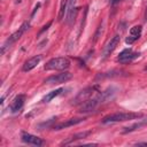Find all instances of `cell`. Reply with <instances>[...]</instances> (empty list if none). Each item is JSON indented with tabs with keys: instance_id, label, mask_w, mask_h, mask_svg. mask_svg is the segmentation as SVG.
Returning <instances> with one entry per match:
<instances>
[{
	"instance_id": "1",
	"label": "cell",
	"mask_w": 147,
	"mask_h": 147,
	"mask_svg": "<svg viewBox=\"0 0 147 147\" xmlns=\"http://www.w3.org/2000/svg\"><path fill=\"white\" fill-rule=\"evenodd\" d=\"M142 115L140 113H124V111H119V113H114V114H109L107 116H105L101 119L102 124H108V123H118V122H125V121H132V119H138L140 118Z\"/></svg>"
},
{
	"instance_id": "2",
	"label": "cell",
	"mask_w": 147,
	"mask_h": 147,
	"mask_svg": "<svg viewBox=\"0 0 147 147\" xmlns=\"http://www.w3.org/2000/svg\"><path fill=\"white\" fill-rule=\"evenodd\" d=\"M70 67V60L67 57H53L45 64V70H65Z\"/></svg>"
},
{
	"instance_id": "3",
	"label": "cell",
	"mask_w": 147,
	"mask_h": 147,
	"mask_svg": "<svg viewBox=\"0 0 147 147\" xmlns=\"http://www.w3.org/2000/svg\"><path fill=\"white\" fill-rule=\"evenodd\" d=\"M29 26H30V23L29 22H24L20 28H18V30L17 31H15L13 34H10V37L5 41V44L2 45V48H1V53L3 54L5 53V51H6V48H8V47H10L14 42H16L22 36H23V33L29 29Z\"/></svg>"
},
{
	"instance_id": "4",
	"label": "cell",
	"mask_w": 147,
	"mask_h": 147,
	"mask_svg": "<svg viewBox=\"0 0 147 147\" xmlns=\"http://www.w3.org/2000/svg\"><path fill=\"white\" fill-rule=\"evenodd\" d=\"M96 92V86H90V87H86L84 90H82L74 99H72V105L75 106H80L83 102L87 101L90 98H92V95H94Z\"/></svg>"
},
{
	"instance_id": "5",
	"label": "cell",
	"mask_w": 147,
	"mask_h": 147,
	"mask_svg": "<svg viewBox=\"0 0 147 147\" xmlns=\"http://www.w3.org/2000/svg\"><path fill=\"white\" fill-rule=\"evenodd\" d=\"M71 78H72V74H70L69 71H62L60 74L52 75V76L47 77L44 80V83H47V84H62V83H67Z\"/></svg>"
},
{
	"instance_id": "6",
	"label": "cell",
	"mask_w": 147,
	"mask_h": 147,
	"mask_svg": "<svg viewBox=\"0 0 147 147\" xmlns=\"http://www.w3.org/2000/svg\"><path fill=\"white\" fill-rule=\"evenodd\" d=\"M139 55H140L139 53L133 52L131 48H125V49H123V51L119 53V55L117 56V62H119V63H122V64H126V63L132 62V61H133L134 59H137Z\"/></svg>"
},
{
	"instance_id": "7",
	"label": "cell",
	"mask_w": 147,
	"mask_h": 147,
	"mask_svg": "<svg viewBox=\"0 0 147 147\" xmlns=\"http://www.w3.org/2000/svg\"><path fill=\"white\" fill-rule=\"evenodd\" d=\"M119 41H121V37H119L118 34H115V36L107 42V45L105 46V48H103V51H102V60L107 59V57L114 52V49L117 47V45L119 44Z\"/></svg>"
},
{
	"instance_id": "8",
	"label": "cell",
	"mask_w": 147,
	"mask_h": 147,
	"mask_svg": "<svg viewBox=\"0 0 147 147\" xmlns=\"http://www.w3.org/2000/svg\"><path fill=\"white\" fill-rule=\"evenodd\" d=\"M21 139H22L23 142H25V144H28V145L37 146V147L45 145V141H44L41 138H39V137L34 136V134L28 133V132H22V134H21Z\"/></svg>"
},
{
	"instance_id": "9",
	"label": "cell",
	"mask_w": 147,
	"mask_h": 147,
	"mask_svg": "<svg viewBox=\"0 0 147 147\" xmlns=\"http://www.w3.org/2000/svg\"><path fill=\"white\" fill-rule=\"evenodd\" d=\"M78 13V7L76 6V0H68V8H67V23L71 25L75 22V18Z\"/></svg>"
},
{
	"instance_id": "10",
	"label": "cell",
	"mask_w": 147,
	"mask_h": 147,
	"mask_svg": "<svg viewBox=\"0 0 147 147\" xmlns=\"http://www.w3.org/2000/svg\"><path fill=\"white\" fill-rule=\"evenodd\" d=\"M85 118L84 117H76V118H70V119H67L65 122H62V123H59V124H55L52 126L53 130L55 131H59V130H62V129H67V127H70V126H74V125H77L82 122H84Z\"/></svg>"
},
{
	"instance_id": "11",
	"label": "cell",
	"mask_w": 147,
	"mask_h": 147,
	"mask_svg": "<svg viewBox=\"0 0 147 147\" xmlns=\"http://www.w3.org/2000/svg\"><path fill=\"white\" fill-rule=\"evenodd\" d=\"M141 32H142V26L141 25H134L130 29V33L125 39V42L129 45H132L134 41H137L140 37H141Z\"/></svg>"
},
{
	"instance_id": "12",
	"label": "cell",
	"mask_w": 147,
	"mask_h": 147,
	"mask_svg": "<svg viewBox=\"0 0 147 147\" xmlns=\"http://www.w3.org/2000/svg\"><path fill=\"white\" fill-rule=\"evenodd\" d=\"M42 60V56L41 55H34V56H32L31 59H29L28 61H25L24 62V64H23V68H22V70L23 71H31L32 69H34L38 64H39V62Z\"/></svg>"
},
{
	"instance_id": "13",
	"label": "cell",
	"mask_w": 147,
	"mask_h": 147,
	"mask_svg": "<svg viewBox=\"0 0 147 147\" xmlns=\"http://www.w3.org/2000/svg\"><path fill=\"white\" fill-rule=\"evenodd\" d=\"M24 101H25V95L24 94H18L15 96V99L11 101L10 103V110L11 113H17L22 109L23 105H24Z\"/></svg>"
},
{
	"instance_id": "14",
	"label": "cell",
	"mask_w": 147,
	"mask_h": 147,
	"mask_svg": "<svg viewBox=\"0 0 147 147\" xmlns=\"http://www.w3.org/2000/svg\"><path fill=\"white\" fill-rule=\"evenodd\" d=\"M146 125H147V117H146V118H141V119H138V122L133 123L132 125L124 127V130H123V133H130V132L137 131V130H139V129H141L142 126H146Z\"/></svg>"
},
{
	"instance_id": "15",
	"label": "cell",
	"mask_w": 147,
	"mask_h": 147,
	"mask_svg": "<svg viewBox=\"0 0 147 147\" xmlns=\"http://www.w3.org/2000/svg\"><path fill=\"white\" fill-rule=\"evenodd\" d=\"M90 134H91V131H83V132H79V133H77V134H74L72 137H70V138L67 139L65 141H63L61 145H64V146L70 145V144L75 142L76 140H80V139H84V138L88 137Z\"/></svg>"
},
{
	"instance_id": "16",
	"label": "cell",
	"mask_w": 147,
	"mask_h": 147,
	"mask_svg": "<svg viewBox=\"0 0 147 147\" xmlns=\"http://www.w3.org/2000/svg\"><path fill=\"white\" fill-rule=\"evenodd\" d=\"M62 91H63V88L62 87H60V88H56V90H54V91H51V92H48L42 99H41V102H44V103H47V102H49V101H52L55 96H57V95H60L61 93H62Z\"/></svg>"
},
{
	"instance_id": "17",
	"label": "cell",
	"mask_w": 147,
	"mask_h": 147,
	"mask_svg": "<svg viewBox=\"0 0 147 147\" xmlns=\"http://www.w3.org/2000/svg\"><path fill=\"white\" fill-rule=\"evenodd\" d=\"M67 8H68V0H63L62 3H61V8H60V11H59V21H61L64 15L67 14Z\"/></svg>"
},
{
	"instance_id": "18",
	"label": "cell",
	"mask_w": 147,
	"mask_h": 147,
	"mask_svg": "<svg viewBox=\"0 0 147 147\" xmlns=\"http://www.w3.org/2000/svg\"><path fill=\"white\" fill-rule=\"evenodd\" d=\"M51 24H52V22H48V23H47V24H46L45 26H42V30H41V31L39 32V34H40V33H42V32H44L45 30H47V29H48V26H49Z\"/></svg>"
},
{
	"instance_id": "19",
	"label": "cell",
	"mask_w": 147,
	"mask_h": 147,
	"mask_svg": "<svg viewBox=\"0 0 147 147\" xmlns=\"http://www.w3.org/2000/svg\"><path fill=\"white\" fill-rule=\"evenodd\" d=\"M119 1H122V0H110V5H111V6H115V5H117Z\"/></svg>"
},
{
	"instance_id": "20",
	"label": "cell",
	"mask_w": 147,
	"mask_h": 147,
	"mask_svg": "<svg viewBox=\"0 0 147 147\" xmlns=\"http://www.w3.org/2000/svg\"><path fill=\"white\" fill-rule=\"evenodd\" d=\"M144 70H145V71H147V65H146V67L144 68Z\"/></svg>"
}]
</instances>
